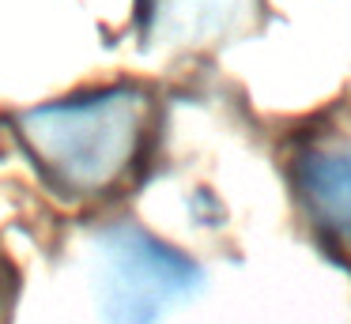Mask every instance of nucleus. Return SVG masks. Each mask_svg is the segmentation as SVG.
Returning a JSON list of instances; mask_svg holds the SVG:
<instances>
[{
	"mask_svg": "<svg viewBox=\"0 0 351 324\" xmlns=\"http://www.w3.org/2000/svg\"><path fill=\"white\" fill-rule=\"evenodd\" d=\"M298 192L321 230L351 241V132L313 143L298 158Z\"/></svg>",
	"mask_w": 351,
	"mask_h": 324,
	"instance_id": "obj_4",
	"label": "nucleus"
},
{
	"mask_svg": "<svg viewBox=\"0 0 351 324\" xmlns=\"http://www.w3.org/2000/svg\"><path fill=\"white\" fill-rule=\"evenodd\" d=\"M152 121L155 102L144 87H106L27 110L16 117V128L53 192L99 200L132 177Z\"/></svg>",
	"mask_w": 351,
	"mask_h": 324,
	"instance_id": "obj_1",
	"label": "nucleus"
},
{
	"mask_svg": "<svg viewBox=\"0 0 351 324\" xmlns=\"http://www.w3.org/2000/svg\"><path fill=\"white\" fill-rule=\"evenodd\" d=\"M261 0H140V30L152 49H208L242 34Z\"/></svg>",
	"mask_w": 351,
	"mask_h": 324,
	"instance_id": "obj_3",
	"label": "nucleus"
},
{
	"mask_svg": "<svg viewBox=\"0 0 351 324\" xmlns=\"http://www.w3.org/2000/svg\"><path fill=\"white\" fill-rule=\"evenodd\" d=\"M16 294H19V275L16 264L0 253V324L12 321V309H16Z\"/></svg>",
	"mask_w": 351,
	"mask_h": 324,
	"instance_id": "obj_5",
	"label": "nucleus"
},
{
	"mask_svg": "<svg viewBox=\"0 0 351 324\" xmlns=\"http://www.w3.org/2000/svg\"><path fill=\"white\" fill-rule=\"evenodd\" d=\"M197 286V264L140 226H110L99 238V309L106 324H159Z\"/></svg>",
	"mask_w": 351,
	"mask_h": 324,
	"instance_id": "obj_2",
	"label": "nucleus"
}]
</instances>
